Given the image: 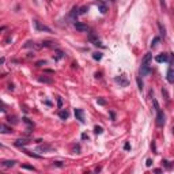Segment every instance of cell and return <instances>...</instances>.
Here are the masks:
<instances>
[{
	"instance_id": "6da1fadb",
	"label": "cell",
	"mask_w": 174,
	"mask_h": 174,
	"mask_svg": "<svg viewBox=\"0 0 174 174\" xmlns=\"http://www.w3.org/2000/svg\"><path fill=\"white\" fill-rule=\"evenodd\" d=\"M151 59H152V55L151 53H146V56L143 57L142 60V67H140V76H147L151 72Z\"/></svg>"
},
{
	"instance_id": "7a4b0ae2",
	"label": "cell",
	"mask_w": 174,
	"mask_h": 174,
	"mask_svg": "<svg viewBox=\"0 0 174 174\" xmlns=\"http://www.w3.org/2000/svg\"><path fill=\"white\" fill-rule=\"evenodd\" d=\"M33 23H34V27H36V30L37 31H46V33H52V29L48 27L46 25H42L41 22H38V20H33Z\"/></svg>"
},
{
	"instance_id": "3957f363",
	"label": "cell",
	"mask_w": 174,
	"mask_h": 174,
	"mask_svg": "<svg viewBox=\"0 0 174 174\" xmlns=\"http://www.w3.org/2000/svg\"><path fill=\"white\" fill-rule=\"evenodd\" d=\"M156 125L158 127H163L165 125V113L161 109L156 110Z\"/></svg>"
},
{
	"instance_id": "277c9868",
	"label": "cell",
	"mask_w": 174,
	"mask_h": 174,
	"mask_svg": "<svg viewBox=\"0 0 174 174\" xmlns=\"http://www.w3.org/2000/svg\"><path fill=\"white\" fill-rule=\"evenodd\" d=\"M75 117H76V120H79V123H82V124H84V112L82 110V109H75Z\"/></svg>"
},
{
	"instance_id": "5b68a950",
	"label": "cell",
	"mask_w": 174,
	"mask_h": 174,
	"mask_svg": "<svg viewBox=\"0 0 174 174\" xmlns=\"http://www.w3.org/2000/svg\"><path fill=\"white\" fill-rule=\"evenodd\" d=\"M169 57H170V53H162V55H158L155 57L156 63H166L169 61Z\"/></svg>"
},
{
	"instance_id": "8992f818",
	"label": "cell",
	"mask_w": 174,
	"mask_h": 174,
	"mask_svg": "<svg viewBox=\"0 0 174 174\" xmlns=\"http://www.w3.org/2000/svg\"><path fill=\"white\" fill-rule=\"evenodd\" d=\"M90 41H91V42H93V45H95V46H100V48H105V45H103V44L101 42L100 40H98V38H95L93 36V34H90Z\"/></svg>"
},
{
	"instance_id": "52a82bcc",
	"label": "cell",
	"mask_w": 174,
	"mask_h": 174,
	"mask_svg": "<svg viewBox=\"0 0 174 174\" xmlns=\"http://www.w3.org/2000/svg\"><path fill=\"white\" fill-rule=\"evenodd\" d=\"M167 82L169 83H173L174 82V71H173L171 64L169 65V69H167Z\"/></svg>"
},
{
	"instance_id": "ba28073f",
	"label": "cell",
	"mask_w": 174,
	"mask_h": 174,
	"mask_svg": "<svg viewBox=\"0 0 174 174\" xmlns=\"http://www.w3.org/2000/svg\"><path fill=\"white\" fill-rule=\"evenodd\" d=\"M75 29H76V30H79V31H87V30H88L87 25L80 23V22H75Z\"/></svg>"
},
{
	"instance_id": "9c48e42d",
	"label": "cell",
	"mask_w": 174,
	"mask_h": 174,
	"mask_svg": "<svg viewBox=\"0 0 174 174\" xmlns=\"http://www.w3.org/2000/svg\"><path fill=\"white\" fill-rule=\"evenodd\" d=\"M53 147L52 146H48V144H44V146H38L37 151H41V152H46V151H52Z\"/></svg>"
},
{
	"instance_id": "30bf717a",
	"label": "cell",
	"mask_w": 174,
	"mask_h": 174,
	"mask_svg": "<svg viewBox=\"0 0 174 174\" xmlns=\"http://www.w3.org/2000/svg\"><path fill=\"white\" fill-rule=\"evenodd\" d=\"M30 143V140H27V139H19V140H16L15 142V146L16 147H25L26 144Z\"/></svg>"
},
{
	"instance_id": "8fae6325",
	"label": "cell",
	"mask_w": 174,
	"mask_h": 174,
	"mask_svg": "<svg viewBox=\"0 0 174 174\" xmlns=\"http://www.w3.org/2000/svg\"><path fill=\"white\" fill-rule=\"evenodd\" d=\"M13 129L10 127H7L6 124H0V133H11Z\"/></svg>"
},
{
	"instance_id": "7c38bea8",
	"label": "cell",
	"mask_w": 174,
	"mask_h": 174,
	"mask_svg": "<svg viewBox=\"0 0 174 174\" xmlns=\"http://www.w3.org/2000/svg\"><path fill=\"white\" fill-rule=\"evenodd\" d=\"M15 163H16V161H4L3 166L4 167H13V166H15Z\"/></svg>"
},
{
	"instance_id": "4fadbf2b",
	"label": "cell",
	"mask_w": 174,
	"mask_h": 174,
	"mask_svg": "<svg viewBox=\"0 0 174 174\" xmlns=\"http://www.w3.org/2000/svg\"><path fill=\"white\" fill-rule=\"evenodd\" d=\"M38 80L41 82V83H52V82H53L50 78H46V76H40Z\"/></svg>"
},
{
	"instance_id": "5bb4252c",
	"label": "cell",
	"mask_w": 174,
	"mask_h": 174,
	"mask_svg": "<svg viewBox=\"0 0 174 174\" xmlns=\"http://www.w3.org/2000/svg\"><path fill=\"white\" fill-rule=\"evenodd\" d=\"M98 10H100L102 14H106V11H107V7H106V4H103V3H100V4H98Z\"/></svg>"
},
{
	"instance_id": "9a60e30c",
	"label": "cell",
	"mask_w": 174,
	"mask_h": 174,
	"mask_svg": "<svg viewBox=\"0 0 174 174\" xmlns=\"http://www.w3.org/2000/svg\"><path fill=\"white\" fill-rule=\"evenodd\" d=\"M59 116H60L61 120H67V118H68V112H67V110H61V112L59 113Z\"/></svg>"
},
{
	"instance_id": "2e32d148",
	"label": "cell",
	"mask_w": 174,
	"mask_h": 174,
	"mask_svg": "<svg viewBox=\"0 0 174 174\" xmlns=\"http://www.w3.org/2000/svg\"><path fill=\"white\" fill-rule=\"evenodd\" d=\"M159 41H161V38H159V37H154L152 42H151V48H155L156 45L159 44Z\"/></svg>"
},
{
	"instance_id": "e0dca14e",
	"label": "cell",
	"mask_w": 174,
	"mask_h": 174,
	"mask_svg": "<svg viewBox=\"0 0 174 174\" xmlns=\"http://www.w3.org/2000/svg\"><path fill=\"white\" fill-rule=\"evenodd\" d=\"M102 132H103V128H102V127H98V125H97V127H94V133H97V135H101Z\"/></svg>"
},
{
	"instance_id": "ac0fdd59",
	"label": "cell",
	"mask_w": 174,
	"mask_h": 174,
	"mask_svg": "<svg viewBox=\"0 0 174 174\" xmlns=\"http://www.w3.org/2000/svg\"><path fill=\"white\" fill-rule=\"evenodd\" d=\"M93 59H94V60H98V61H100L101 59H102V53H100V52H95V53H93Z\"/></svg>"
},
{
	"instance_id": "d6986e66",
	"label": "cell",
	"mask_w": 174,
	"mask_h": 174,
	"mask_svg": "<svg viewBox=\"0 0 174 174\" xmlns=\"http://www.w3.org/2000/svg\"><path fill=\"white\" fill-rule=\"evenodd\" d=\"M42 46H44V48H50V46H55V45H53V42H52V41H44Z\"/></svg>"
},
{
	"instance_id": "ffe728a7",
	"label": "cell",
	"mask_w": 174,
	"mask_h": 174,
	"mask_svg": "<svg viewBox=\"0 0 174 174\" xmlns=\"http://www.w3.org/2000/svg\"><path fill=\"white\" fill-rule=\"evenodd\" d=\"M116 82H118V83H121L123 86H127V84H128V82L125 80V79H123V78H116Z\"/></svg>"
},
{
	"instance_id": "44dd1931",
	"label": "cell",
	"mask_w": 174,
	"mask_h": 174,
	"mask_svg": "<svg viewBox=\"0 0 174 174\" xmlns=\"http://www.w3.org/2000/svg\"><path fill=\"white\" fill-rule=\"evenodd\" d=\"M25 152H26V154H27L29 156H33V158H37V159H40V158H41L40 155H37V154H34V152H30V151H27V150H25Z\"/></svg>"
},
{
	"instance_id": "7402d4cb",
	"label": "cell",
	"mask_w": 174,
	"mask_h": 174,
	"mask_svg": "<svg viewBox=\"0 0 174 174\" xmlns=\"http://www.w3.org/2000/svg\"><path fill=\"white\" fill-rule=\"evenodd\" d=\"M87 10H88V7H86V6H83L82 7V8H79V10H78V11H79V15H83V14H86V11Z\"/></svg>"
},
{
	"instance_id": "603a6c76",
	"label": "cell",
	"mask_w": 174,
	"mask_h": 174,
	"mask_svg": "<svg viewBox=\"0 0 174 174\" xmlns=\"http://www.w3.org/2000/svg\"><path fill=\"white\" fill-rule=\"evenodd\" d=\"M158 27H159V30H161V34L163 36V37H165V36H166V29H165V27H163L161 23H158Z\"/></svg>"
},
{
	"instance_id": "cb8c5ba5",
	"label": "cell",
	"mask_w": 174,
	"mask_h": 174,
	"mask_svg": "<svg viewBox=\"0 0 174 174\" xmlns=\"http://www.w3.org/2000/svg\"><path fill=\"white\" fill-rule=\"evenodd\" d=\"M31 46H33V48H38V46H36V45H34V42H33V41H27V42L25 44V48H31Z\"/></svg>"
},
{
	"instance_id": "d4e9b609",
	"label": "cell",
	"mask_w": 174,
	"mask_h": 174,
	"mask_svg": "<svg viewBox=\"0 0 174 174\" xmlns=\"http://www.w3.org/2000/svg\"><path fill=\"white\" fill-rule=\"evenodd\" d=\"M22 169L30 170V171H36V167H33V166H27V165H22Z\"/></svg>"
},
{
	"instance_id": "484cf974",
	"label": "cell",
	"mask_w": 174,
	"mask_h": 174,
	"mask_svg": "<svg viewBox=\"0 0 174 174\" xmlns=\"http://www.w3.org/2000/svg\"><path fill=\"white\" fill-rule=\"evenodd\" d=\"M97 103H98V105H106V101L103 100V98H98V100H97Z\"/></svg>"
},
{
	"instance_id": "4316f807",
	"label": "cell",
	"mask_w": 174,
	"mask_h": 174,
	"mask_svg": "<svg viewBox=\"0 0 174 174\" xmlns=\"http://www.w3.org/2000/svg\"><path fill=\"white\" fill-rule=\"evenodd\" d=\"M45 64H46L45 60H40V61L36 63V65H37V67H42V65H45Z\"/></svg>"
},
{
	"instance_id": "83f0119b",
	"label": "cell",
	"mask_w": 174,
	"mask_h": 174,
	"mask_svg": "<svg viewBox=\"0 0 174 174\" xmlns=\"http://www.w3.org/2000/svg\"><path fill=\"white\" fill-rule=\"evenodd\" d=\"M137 84H139V90L142 91L143 90V82L140 80V78H137Z\"/></svg>"
},
{
	"instance_id": "f1b7e54d",
	"label": "cell",
	"mask_w": 174,
	"mask_h": 174,
	"mask_svg": "<svg viewBox=\"0 0 174 174\" xmlns=\"http://www.w3.org/2000/svg\"><path fill=\"white\" fill-rule=\"evenodd\" d=\"M57 106L61 109V106H63V100H61V97H57Z\"/></svg>"
},
{
	"instance_id": "f546056e",
	"label": "cell",
	"mask_w": 174,
	"mask_h": 174,
	"mask_svg": "<svg viewBox=\"0 0 174 174\" xmlns=\"http://www.w3.org/2000/svg\"><path fill=\"white\" fill-rule=\"evenodd\" d=\"M63 57H64V53L59 50V52H57V56H56V60H60V59H63Z\"/></svg>"
},
{
	"instance_id": "4dcf8cb0",
	"label": "cell",
	"mask_w": 174,
	"mask_h": 174,
	"mask_svg": "<svg viewBox=\"0 0 174 174\" xmlns=\"http://www.w3.org/2000/svg\"><path fill=\"white\" fill-rule=\"evenodd\" d=\"M151 165H152V161H151V159H147V162H146V166H147V167H150Z\"/></svg>"
},
{
	"instance_id": "1f68e13d",
	"label": "cell",
	"mask_w": 174,
	"mask_h": 174,
	"mask_svg": "<svg viewBox=\"0 0 174 174\" xmlns=\"http://www.w3.org/2000/svg\"><path fill=\"white\" fill-rule=\"evenodd\" d=\"M53 163H55L56 166H59V167H63V166H64V165H63V162H53Z\"/></svg>"
},
{
	"instance_id": "d6a6232c",
	"label": "cell",
	"mask_w": 174,
	"mask_h": 174,
	"mask_svg": "<svg viewBox=\"0 0 174 174\" xmlns=\"http://www.w3.org/2000/svg\"><path fill=\"white\" fill-rule=\"evenodd\" d=\"M23 121H25V123H26V124H29V125H33V123H31V121H29V118H23Z\"/></svg>"
},
{
	"instance_id": "836d02e7",
	"label": "cell",
	"mask_w": 174,
	"mask_h": 174,
	"mask_svg": "<svg viewBox=\"0 0 174 174\" xmlns=\"http://www.w3.org/2000/svg\"><path fill=\"white\" fill-rule=\"evenodd\" d=\"M124 148L128 151V150H130V146H129V143H125V146H124Z\"/></svg>"
},
{
	"instance_id": "e575fe53",
	"label": "cell",
	"mask_w": 174,
	"mask_h": 174,
	"mask_svg": "<svg viewBox=\"0 0 174 174\" xmlns=\"http://www.w3.org/2000/svg\"><path fill=\"white\" fill-rule=\"evenodd\" d=\"M82 139H88V136H87L86 133H83V135H82Z\"/></svg>"
},
{
	"instance_id": "d590c367",
	"label": "cell",
	"mask_w": 174,
	"mask_h": 174,
	"mask_svg": "<svg viewBox=\"0 0 174 174\" xmlns=\"http://www.w3.org/2000/svg\"><path fill=\"white\" fill-rule=\"evenodd\" d=\"M110 117H112L113 120H114V118H116V116H114V113H113V112H110Z\"/></svg>"
},
{
	"instance_id": "8d00e7d4",
	"label": "cell",
	"mask_w": 174,
	"mask_h": 174,
	"mask_svg": "<svg viewBox=\"0 0 174 174\" xmlns=\"http://www.w3.org/2000/svg\"><path fill=\"white\" fill-rule=\"evenodd\" d=\"M154 171H155V173H162V170H161V169H155Z\"/></svg>"
},
{
	"instance_id": "74e56055",
	"label": "cell",
	"mask_w": 174,
	"mask_h": 174,
	"mask_svg": "<svg viewBox=\"0 0 174 174\" xmlns=\"http://www.w3.org/2000/svg\"><path fill=\"white\" fill-rule=\"evenodd\" d=\"M3 63H4V57H3V59H0V65H1Z\"/></svg>"
},
{
	"instance_id": "f35d334b",
	"label": "cell",
	"mask_w": 174,
	"mask_h": 174,
	"mask_svg": "<svg viewBox=\"0 0 174 174\" xmlns=\"http://www.w3.org/2000/svg\"><path fill=\"white\" fill-rule=\"evenodd\" d=\"M112 1H116V0H112Z\"/></svg>"
}]
</instances>
